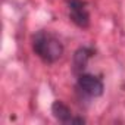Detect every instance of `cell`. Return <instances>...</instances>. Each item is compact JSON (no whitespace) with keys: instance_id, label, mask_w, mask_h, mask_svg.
I'll return each instance as SVG.
<instances>
[{"instance_id":"cell-1","label":"cell","mask_w":125,"mask_h":125,"mask_svg":"<svg viewBox=\"0 0 125 125\" xmlns=\"http://www.w3.org/2000/svg\"><path fill=\"white\" fill-rule=\"evenodd\" d=\"M31 46L34 53L46 63H54L63 54V44L52 31H37L31 38Z\"/></svg>"},{"instance_id":"cell-2","label":"cell","mask_w":125,"mask_h":125,"mask_svg":"<svg viewBox=\"0 0 125 125\" xmlns=\"http://www.w3.org/2000/svg\"><path fill=\"white\" fill-rule=\"evenodd\" d=\"M68 13L69 19L78 28H88L90 27V10L84 0H68Z\"/></svg>"},{"instance_id":"cell-3","label":"cell","mask_w":125,"mask_h":125,"mask_svg":"<svg viewBox=\"0 0 125 125\" xmlns=\"http://www.w3.org/2000/svg\"><path fill=\"white\" fill-rule=\"evenodd\" d=\"M78 88L90 97H99L103 94L102 80L91 74H81L78 77Z\"/></svg>"},{"instance_id":"cell-4","label":"cell","mask_w":125,"mask_h":125,"mask_svg":"<svg viewBox=\"0 0 125 125\" xmlns=\"http://www.w3.org/2000/svg\"><path fill=\"white\" fill-rule=\"evenodd\" d=\"M52 113L53 116L62 122V124H84V119L83 118H77L74 116L72 110L69 109L68 104H65L62 100H56L53 104H52Z\"/></svg>"},{"instance_id":"cell-5","label":"cell","mask_w":125,"mask_h":125,"mask_svg":"<svg viewBox=\"0 0 125 125\" xmlns=\"http://www.w3.org/2000/svg\"><path fill=\"white\" fill-rule=\"evenodd\" d=\"M91 57V52L87 47H81L75 52L74 54V71L75 72H81L84 71V68L88 63V59Z\"/></svg>"}]
</instances>
